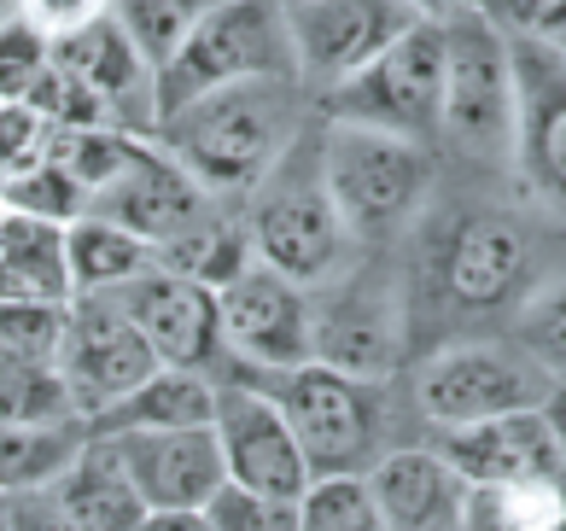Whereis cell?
<instances>
[{
	"mask_svg": "<svg viewBox=\"0 0 566 531\" xmlns=\"http://www.w3.org/2000/svg\"><path fill=\"white\" fill-rule=\"evenodd\" d=\"M549 392L555 379L526 351H502V345H450L427 356L421 374H415V409L438 433L479 427V420H496L514 409H543Z\"/></svg>",
	"mask_w": 566,
	"mask_h": 531,
	"instance_id": "obj_9",
	"label": "cell"
},
{
	"mask_svg": "<svg viewBox=\"0 0 566 531\" xmlns=\"http://www.w3.org/2000/svg\"><path fill=\"white\" fill-rule=\"evenodd\" d=\"M12 531H76V520L65 514V508H59L53 485H48V491L12 497Z\"/></svg>",
	"mask_w": 566,
	"mask_h": 531,
	"instance_id": "obj_37",
	"label": "cell"
},
{
	"mask_svg": "<svg viewBox=\"0 0 566 531\" xmlns=\"http://www.w3.org/2000/svg\"><path fill=\"white\" fill-rule=\"evenodd\" d=\"M7 18H12V0H0V24H7Z\"/></svg>",
	"mask_w": 566,
	"mask_h": 531,
	"instance_id": "obj_43",
	"label": "cell"
},
{
	"mask_svg": "<svg viewBox=\"0 0 566 531\" xmlns=\"http://www.w3.org/2000/svg\"><path fill=\"white\" fill-rule=\"evenodd\" d=\"M479 7L514 41H543V48L566 41V0H479Z\"/></svg>",
	"mask_w": 566,
	"mask_h": 531,
	"instance_id": "obj_35",
	"label": "cell"
},
{
	"mask_svg": "<svg viewBox=\"0 0 566 531\" xmlns=\"http://www.w3.org/2000/svg\"><path fill=\"white\" fill-rule=\"evenodd\" d=\"M211 210H217V199L205 194L176 158H164L158 146H146V140L135 146V158L123 164L106 187L88 194V217H106L123 233H135L153 258L164 246H176L187 228H199Z\"/></svg>",
	"mask_w": 566,
	"mask_h": 531,
	"instance_id": "obj_14",
	"label": "cell"
},
{
	"mask_svg": "<svg viewBox=\"0 0 566 531\" xmlns=\"http://www.w3.org/2000/svg\"><path fill=\"white\" fill-rule=\"evenodd\" d=\"M59 379L76 403L82 420H99L123 403L146 374H158L146 339L135 333V322L123 315V304L112 292H76L65 304V339H59Z\"/></svg>",
	"mask_w": 566,
	"mask_h": 531,
	"instance_id": "obj_10",
	"label": "cell"
},
{
	"mask_svg": "<svg viewBox=\"0 0 566 531\" xmlns=\"http://www.w3.org/2000/svg\"><path fill=\"white\" fill-rule=\"evenodd\" d=\"M316 176L350 240H391L403 222H415V210L427 199L432 153L380 129L327 123V135L316 146Z\"/></svg>",
	"mask_w": 566,
	"mask_h": 531,
	"instance_id": "obj_3",
	"label": "cell"
},
{
	"mask_svg": "<svg viewBox=\"0 0 566 531\" xmlns=\"http://www.w3.org/2000/svg\"><path fill=\"white\" fill-rule=\"evenodd\" d=\"M310 339H316V363L356 379H386L403 356V315L380 292L356 287L322 310L310 304Z\"/></svg>",
	"mask_w": 566,
	"mask_h": 531,
	"instance_id": "obj_20",
	"label": "cell"
},
{
	"mask_svg": "<svg viewBox=\"0 0 566 531\" xmlns=\"http://www.w3.org/2000/svg\"><path fill=\"white\" fill-rule=\"evenodd\" d=\"M543 420H549V433H555V450L566 456V379H555V392L543 397Z\"/></svg>",
	"mask_w": 566,
	"mask_h": 531,
	"instance_id": "obj_38",
	"label": "cell"
},
{
	"mask_svg": "<svg viewBox=\"0 0 566 531\" xmlns=\"http://www.w3.org/2000/svg\"><path fill=\"white\" fill-rule=\"evenodd\" d=\"M53 65L106 105L112 129H129V123L153 129V65L140 59V48L123 35V24L112 12L94 18V24H82L76 35H59L53 41Z\"/></svg>",
	"mask_w": 566,
	"mask_h": 531,
	"instance_id": "obj_18",
	"label": "cell"
},
{
	"mask_svg": "<svg viewBox=\"0 0 566 531\" xmlns=\"http://www.w3.org/2000/svg\"><path fill=\"white\" fill-rule=\"evenodd\" d=\"M520 345H526V356L549 379H566V281L537 292V304L520 322Z\"/></svg>",
	"mask_w": 566,
	"mask_h": 531,
	"instance_id": "obj_33",
	"label": "cell"
},
{
	"mask_svg": "<svg viewBox=\"0 0 566 531\" xmlns=\"http://www.w3.org/2000/svg\"><path fill=\"white\" fill-rule=\"evenodd\" d=\"M549 502L566 514V456H560V467H555V479H549Z\"/></svg>",
	"mask_w": 566,
	"mask_h": 531,
	"instance_id": "obj_41",
	"label": "cell"
},
{
	"mask_svg": "<svg viewBox=\"0 0 566 531\" xmlns=\"http://www.w3.org/2000/svg\"><path fill=\"white\" fill-rule=\"evenodd\" d=\"M217 409V379L187 374V368H158L140 386L112 403L99 420H88V433L112 438V433H170V427H211Z\"/></svg>",
	"mask_w": 566,
	"mask_h": 531,
	"instance_id": "obj_24",
	"label": "cell"
},
{
	"mask_svg": "<svg viewBox=\"0 0 566 531\" xmlns=\"http://www.w3.org/2000/svg\"><path fill=\"white\" fill-rule=\"evenodd\" d=\"M258 76L298 82L286 7L281 0H217V7H205L193 18L181 48L153 76V129L181 105H193L217 88H234V82H258Z\"/></svg>",
	"mask_w": 566,
	"mask_h": 531,
	"instance_id": "obj_2",
	"label": "cell"
},
{
	"mask_svg": "<svg viewBox=\"0 0 566 531\" xmlns=\"http://www.w3.org/2000/svg\"><path fill=\"white\" fill-rule=\"evenodd\" d=\"M65 339V304H0V363L53 368Z\"/></svg>",
	"mask_w": 566,
	"mask_h": 531,
	"instance_id": "obj_30",
	"label": "cell"
},
{
	"mask_svg": "<svg viewBox=\"0 0 566 531\" xmlns=\"http://www.w3.org/2000/svg\"><path fill=\"white\" fill-rule=\"evenodd\" d=\"M12 12L48 41H59V35H76L82 24H94V18H106L112 0H12Z\"/></svg>",
	"mask_w": 566,
	"mask_h": 531,
	"instance_id": "obj_36",
	"label": "cell"
},
{
	"mask_svg": "<svg viewBox=\"0 0 566 531\" xmlns=\"http://www.w3.org/2000/svg\"><path fill=\"white\" fill-rule=\"evenodd\" d=\"M82 444H88L82 420H65V427H0V497L59 485V473L76 461Z\"/></svg>",
	"mask_w": 566,
	"mask_h": 531,
	"instance_id": "obj_26",
	"label": "cell"
},
{
	"mask_svg": "<svg viewBox=\"0 0 566 531\" xmlns=\"http://www.w3.org/2000/svg\"><path fill=\"white\" fill-rule=\"evenodd\" d=\"M0 210H7V217H30V222L71 228L82 210H88V194H82L76 176H71L59 158H41L35 169L0 176Z\"/></svg>",
	"mask_w": 566,
	"mask_h": 531,
	"instance_id": "obj_27",
	"label": "cell"
},
{
	"mask_svg": "<svg viewBox=\"0 0 566 531\" xmlns=\"http://www.w3.org/2000/svg\"><path fill=\"white\" fill-rule=\"evenodd\" d=\"M65 228L0 210V304H71Z\"/></svg>",
	"mask_w": 566,
	"mask_h": 531,
	"instance_id": "obj_23",
	"label": "cell"
},
{
	"mask_svg": "<svg viewBox=\"0 0 566 531\" xmlns=\"http://www.w3.org/2000/svg\"><path fill=\"white\" fill-rule=\"evenodd\" d=\"M421 18H450V12H461V7H479V0H409Z\"/></svg>",
	"mask_w": 566,
	"mask_h": 531,
	"instance_id": "obj_40",
	"label": "cell"
},
{
	"mask_svg": "<svg viewBox=\"0 0 566 531\" xmlns=\"http://www.w3.org/2000/svg\"><path fill=\"white\" fill-rule=\"evenodd\" d=\"M286 7V35H292V65L298 88H339L356 76L374 53H386L421 12L409 0H281Z\"/></svg>",
	"mask_w": 566,
	"mask_h": 531,
	"instance_id": "obj_11",
	"label": "cell"
},
{
	"mask_svg": "<svg viewBox=\"0 0 566 531\" xmlns=\"http://www.w3.org/2000/svg\"><path fill=\"white\" fill-rule=\"evenodd\" d=\"M438 456L455 467L468 491H502V497L549 491V479L560 467L543 409H514V415L479 420V427L438 433Z\"/></svg>",
	"mask_w": 566,
	"mask_h": 531,
	"instance_id": "obj_15",
	"label": "cell"
},
{
	"mask_svg": "<svg viewBox=\"0 0 566 531\" xmlns=\"http://www.w3.org/2000/svg\"><path fill=\"white\" fill-rule=\"evenodd\" d=\"M275 397V409L286 415L292 438L310 461V479L327 473H368L391 444H386V403L380 379H356L327 363H304L286 374L251 379Z\"/></svg>",
	"mask_w": 566,
	"mask_h": 531,
	"instance_id": "obj_4",
	"label": "cell"
},
{
	"mask_svg": "<svg viewBox=\"0 0 566 531\" xmlns=\"http://www.w3.org/2000/svg\"><path fill=\"white\" fill-rule=\"evenodd\" d=\"M65 263H71V292H117L129 287L140 269H153V251H146L135 233H123L106 217H82L65 228Z\"/></svg>",
	"mask_w": 566,
	"mask_h": 531,
	"instance_id": "obj_25",
	"label": "cell"
},
{
	"mask_svg": "<svg viewBox=\"0 0 566 531\" xmlns=\"http://www.w3.org/2000/svg\"><path fill=\"white\" fill-rule=\"evenodd\" d=\"M199 514H205L211 531H298V508H292V502L240 491V485H222Z\"/></svg>",
	"mask_w": 566,
	"mask_h": 531,
	"instance_id": "obj_32",
	"label": "cell"
},
{
	"mask_svg": "<svg viewBox=\"0 0 566 531\" xmlns=\"http://www.w3.org/2000/svg\"><path fill=\"white\" fill-rule=\"evenodd\" d=\"M112 299L135 322V333L146 339V351H153L158 368H187V374H205V379L228 374L222 327H217V292L199 287L193 274L164 269L153 258V269H140L129 287L112 292Z\"/></svg>",
	"mask_w": 566,
	"mask_h": 531,
	"instance_id": "obj_13",
	"label": "cell"
},
{
	"mask_svg": "<svg viewBox=\"0 0 566 531\" xmlns=\"http://www.w3.org/2000/svg\"><path fill=\"white\" fill-rule=\"evenodd\" d=\"M526 263H532V246H526V228L509 222V217H473L455 228V240L444 251V292L468 310H491V304H509L520 281H526Z\"/></svg>",
	"mask_w": 566,
	"mask_h": 531,
	"instance_id": "obj_21",
	"label": "cell"
},
{
	"mask_svg": "<svg viewBox=\"0 0 566 531\" xmlns=\"http://www.w3.org/2000/svg\"><path fill=\"white\" fill-rule=\"evenodd\" d=\"M438 105H444V30H438V18L409 24L386 53H374L356 76L322 94L327 123H356V129H380L415 146L438 140Z\"/></svg>",
	"mask_w": 566,
	"mask_h": 531,
	"instance_id": "obj_6",
	"label": "cell"
},
{
	"mask_svg": "<svg viewBox=\"0 0 566 531\" xmlns=\"http://www.w3.org/2000/svg\"><path fill=\"white\" fill-rule=\"evenodd\" d=\"M211 438L222 456V479L240 491L298 502L310 485V461L292 438L286 415L275 409V397L251 379H217V409H211Z\"/></svg>",
	"mask_w": 566,
	"mask_h": 531,
	"instance_id": "obj_12",
	"label": "cell"
},
{
	"mask_svg": "<svg viewBox=\"0 0 566 531\" xmlns=\"http://www.w3.org/2000/svg\"><path fill=\"white\" fill-rule=\"evenodd\" d=\"M298 82L258 76L217 88L158 123V153L176 158L205 194H245L298 146Z\"/></svg>",
	"mask_w": 566,
	"mask_h": 531,
	"instance_id": "obj_1",
	"label": "cell"
},
{
	"mask_svg": "<svg viewBox=\"0 0 566 531\" xmlns=\"http://www.w3.org/2000/svg\"><path fill=\"white\" fill-rule=\"evenodd\" d=\"M41 158H53V129H48V117L30 112L24 100H7V105H0V176L35 169Z\"/></svg>",
	"mask_w": 566,
	"mask_h": 531,
	"instance_id": "obj_34",
	"label": "cell"
},
{
	"mask_svg": "<svg viewBox=\"0 0 566 531\" xmlns=\"http://www.w3.org/2000/svg\"><path fill=\"white\" fill-rule=\"evenodd\" d=\"M555 53H560V59H566V41H560V48H555Z\"/></svg>",
	"mask_w": 566,
	"mask_h": 531,
	"instance_id": "obj_44",
	"label": "cell"
},
{
	"mask_svg": "<svg viewBox=\"0 0 566 531\" xmlns=\"http://www.w3.org/2000/svg\"><path fill=\"white\" fill-rule=\"evenodd\" d=\"M217 327H222V379L251 374H286L316 363V339H310V292L292 287L286 274L263 269L251 258L234 281L217 292Z\"/></svg>",
	"mask_w": 566,
	"mask_h": 531,
	"instance_id": "obj_8",
	"label": "cell"
},
{
	"mask_svg": "<svg viewBox=\"0 0 566 531\" xmlns=\"http://www.w3.org/2000/svg\"><path fill=\"white\" fill-rule=\"evenodd\" d=\"M99 438V433H94ZM146 514H199L222 491V456L211 427H170V433H112L106 438Z\"/></svg>",
	"mask_w": 566,
	"mask_h": 531,
	"instance_id": "obj_16",
	"label": "cell"
},
{
	"mask_svg": "<svg viewBox=\"0 0 566 531\" xmlns=\"http://www.w3.org/2000/svg\"><path fill=\"white\" fill-rule=\"evenodd\" d=\"M258 187H263L258 210H251V222H245L251 258L310 292L345 263V246H350V233L339 228V217H333V205L322 194L316 158L304 164L298 146H292Z\"/></svg>",
	"mask_w": 566,
	"mask_h": 531,
	"instance_id": "obj_7",
	"label": "cell"
},
{
	"mask_svg": "<svg viewBox=\"0 0 566 531\" xmlns=\"http://www.w3.org/2000/svg\"><path fill=\"white\" fill-rule=\"evenodd\" d=\"M514 94H520L514 158L566 210V59L543 41H514Z\"/></svg>",
	"mask_w": 566,
	"mask_h": 531,
	"instance_id": "obj_17",
	"label": "cell"
},
{
	"mask_svg": "<svg viewBox=\"0 0 566 531\" xmlns=\"http://www.w3.org/2000/svg\"><path fill=\"white\" fill-rule=\"evenodd\" d=\"M444 30V105L438 140H455L468 158H514V41L502 35L485 7H461L438 18Z\"/></svg>",
	"mask_w": 566,
	"mask_h": 531,
	"instance_id": "obj_5",
	"label": "cell"
},
{
	"mask_svg": "<svg viewBox=\"0 0 566 531\" xmlns=\"http://www.w3.org/2000/svg\"><path fill=\"white\" fill-rule=\"evenodd\" d=\"M0 531H12V497H0Z\"/></svg>",
	"mask_w": 566,
	"mask_h": 531,
	"instance_id": "obj_42",
	"label": "cell"
},
{
	"mask_svg": "<svg viewBox=\"0 0 566 531\" xmlns=\"http://www.w3.org/2000/svg\"><path fill=\"white\" fill-rule=\"evenodd\" d=\"M140 531H211V525H205V514H146Z\"/></svg>",
	"mask_w": 566,
	"mask_h": 531,
	"instance_id": "obj_39",
	"label": "cell"
},
{
	"mask_svg": "<svg viewBox=\"0 0 566 531\" xmlns=\"http://www.w3.org/2000/svg\"><path fill=\"white\" fill-rule=\"evenodd\" d=\"M59 508L76 520V531H140L146 525V502L135 497L129 473H123V461L106 438H94L76 450V461L59 473L53 485Z\"/></svg>",
	"mask_w": 566,
	"mask_h": 531,
	"instance_id": "obj_22",
	"label": "cell"
},
{
	"mask_svg": "<svg viewBox=\"0 0 566 531\" xmlns=\"http://www.w3.org/2000/svg\"><path fill=\"white\" fill-rule=\"evenodd\" d=\"M53 65V41L41 35V30H30L24 18H7L0 24V105L7 100H30V88L41 82V71Z\"/></svg>",
	"mask_w": 566,
	"mask_h": 531,
	"instance_id": "obj_31",
	"label": "cell"
},
{
	"mask_svg": "<svg viewBox=\"0 0 566 531\" xmlns=\"http://www.w3.org/2000/svg\"><path fill=\"white\" fill-rule=\"evenodd\" d=\"M65 420H82V415H76L59 368L0 363V427H65Z\"/></svg>",
	"mask_w": 566,
	"mask_h": 531,
	"instance_id": "obj_29",
	"label": "cell"
},
{
	"mask_svg": "<svg viewBox=\"0 0 566 531\" xmlns=\"http://www.w3.org/2000/svg\"><path fill=\"white\" fill-rule=\"evenodd\" d=\"M363 479H368L374 508L386 514L391 531H461L468 502H473V491L461 485L455 467L438 450H421V444H409V450L391 444Z\"/></svg>",
	"mask_w": 566,
	"mask_h": 531,
	"instance_id": "obj_19",
	"label": "cell"
},
{
	"mask_svg": "<svg viewBox=\"0 0 566 531\" xmlns=\"http://www.w3.org/2000/svg\"><path fill=\"white\" fill-rule=\"evenodd\" d=\"M292 508H298V531H391L386 514L374 508V491L363 473L310 479Z\"/></svg>",
	"mask_w": 566,
	"mask_h": 531,
	"instance_id": "obj_28",
	"label": "cell"
}]
</instances>
